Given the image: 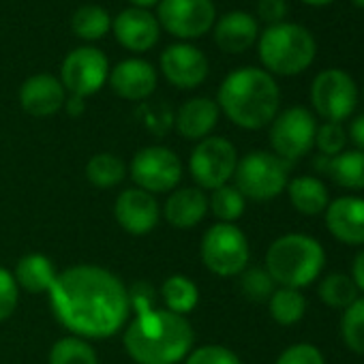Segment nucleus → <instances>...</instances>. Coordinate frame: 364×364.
Masks as SVG:
<instances>
[{
    "label": "nucleus",
    "instance_id": "f257e3e1",
    "mask_svg": "<svg viewBox=\"0 0 364 364\" xmlns=\"http://www.w3.org/2000/svg\"><path fill=\"white\" fill-rule=\"evenodd\" d=\"M48 294L56 319L80 338H109L131 313L129 289L101 266L80 264L58 272Z\"/></svg>",
    "mask_w": 364,
    "mask_h": 364
},
{
    "label": "nucleus",
    "instance_id": "f03ea898",
    "mask_svg": "<svg viewBox=\"0 0 364 364\" xmlns=\"http://www.w3.org/2000/svg\"><path fill=\"white\" fill-rule=\"evenodd\" d=\"M193 341L187 317L167 309L139 313L124 330V349L137 364H178L191 353Z\"/></svg>",
    "mask_w": 364,
    "mask_h": 364
},
{
    "label": "nucleus",
    "instance_id": "7ed1b4c3",
    "mask_svg": "<svg viewBox=\"0 0 364 364\" xmlns=\"http://www.w3.org/2000/svg\"><path fill=\"white\" fill-rule=\"evenodd\" d=\"M217 105L234 124L257 131L277 118L281 90L268 71L257 67H242L223 80L219 86Z\"/></svg>",
    "mask_w": 364,
    "mask_h": 364
},
{
    "label": "nucleus",
    "instance_id": "20e7f679",
    "mask_svg": "<svg viewBox=\"0 0 364 364\" xmlns=\"http://www.w3.org/2000/svg\"><path fill=\"white\" fill-rule=\"evenodd\" d=\"M323 247L304 234H285L277 238L266 253V270L281 287L300 289L311 285L323 270Z\"/></svg>",
    "mask_w": 364,
    "mask_h": 364
},
{
    "label": "nucleus",
    "instance_id": "39448f33",
    "mask_svg": "<svg viewBox=\"0 0 364 364\" xmlns=\"http://www.w3.org/2000/svg\"><path fill=\"white\" fill-rule=\"evenodd\" d=\"M257 52L268 73L298 75L313 65L317 46L304 26L294 22H279L259 35Z\"/></svg>",
    "mask_w": 364,
    "mask_h": 364
},
{
    "label": "nucleus",
    "instance_id": "423d86ee",
    "mask_svg": "<svg viewBox=\"0 0 364 364\" xmlns=\"http://www.w3.org/2000/svg\"><path fill=\"white\" fill-rule=\"evenodd\" d=\"M234 180V187L245 196V200H274L287 187V161L279 159L274 152L253 150L238 161Z\"/></svg>",
    "mask_w": 364,
    "mask_h": 364
},
{
    "label": "nucleus",
    "instance_id": "0eeeda50",
    "mask_svg": "<svg viewBox=\"0 0 364 364\" xmlns=\"http://www.w3.org/2000/svg\"><path fill=\"white\" fill-rule=\"evenodd\" d=\"M204 266L217 277H238L247 270L251 249L247 236L234 223H215L200 245Z\"/></svg>",
    "mask_w": 364,
    "mask_h": 364
},
{
    "label": "nucleus",
    "instance_id": "6e6552de",
    "mask_svg": "<svg viewBox=\"0 0 364 364\" xmlns=\"http://www.w3.org/2000/svg\"><path fill=\"white\" fill-rule=\"evenodd\" d=\"M238 165V152L236 146L219 135H210L202 141L191 152L189 159V171L198 187L204 191H215L234 178Z\"/></svg>",
    "mask_w": 364,
    "mask_h": 364
},
{
    "label": "nucleus",
    "instance_id": "1a4fd4ad",
    "mask_svg": "<svg viewBox=\"0 0 364 364\" xmlns=\"http://www.w3.org/2000/svg\"><path fill=\"white\" fill-rule=\"evenodd\" d=\"M131 178L137 189L150 196L169 193L182 178V163L173 150L165 146H148L135 152L131 161Z\"/></svg>",
    "mask_w": 364,
    "mask_h": 364
},
{
    "label": "nucleus",
    "instance_id": "9d476101",
    "mask_svg": "<svg viewBox=\"0 0 364 364\" xmlns=\"http://www.w3.org/2000/svg\"><path fill=\"white\" fill-rule=\"evenodd\" d=\"M311 103L326 122H343L358 105L353 77L343 69H326L311 84Z\"/></svg>",
    "mask_w": 364,
    "mask_h": 364
},
{
    "label": "nucleus",
    "instance_id": "9b49d317",
    "mask_svg": "<svg viewBox=\"0 0 364 364\" xmlns=\"http://www.w3.org/2000/svg\"><path fill=\"white\" fill-rule=\"evenodd\" d=\"M317 122L306 107H289L272 120L270 144L283 161H296L315 146Z\"/></svg>",
    "mask_w": 364,
    "mask_h": 364
},
{
    "label": "nucleus",
    "instance_id": "f8f14e48",
    "mask_svg": "<svg viewBox=\"0 0 364 364\" xmlns=\"http://www.w3.org/2000/svg\"><path fill=\"white\" fill-rule=\"evenodd\" d=\"M159 26L180 39H196L215 26L213 0H159Z\"/></svg>",
    "mask_w": 364,
    "mask_h": 364
},
{
    "label": "nucleus",
    "instance_id": "ddd939ff",
    "mask_svg": "<svg viewBox=\"0 0 364 364\" xmlns=\"http://www.w3.org/2000/svg\"><path fill=\"white\" fill-rule=\"evenodd\" d=\"M109 77V63L107 56L90 46L77 48L69 52L63 60L60 69V82L65 90H69L75 97H90L99 92Z\"/></svg>",
    "mask_w": 364,
    "mask_h": 364
},
{
    "label": "nucleus",
    "instance_id": "4468645a",
    "mask_svg": "<svg viewBox=\"0 0 364 364\" xmlns=\"http://www.w3.org/2000/svg\"><path fill=\"white\" fill-rule=\"evenodd\" d=\"M161 71L176 88H198L208 77V58L191 43H173L161 54Z\"/></svg>",
    "mask_w": 364,
    "mask_h": 364
},
{
    "label": "nucleus",
    "instance_id": "2eb2a0df",
    "mask_svg": "<svg viewBox=\"0 0 364 364\" xmlns=\"http://www.w3.org/2000/svg\"><path fill=\"white\" fill-rule=\"evenodd\" d=\"M114 217L118 225L131 236L150 234L161 219V206L154 196L141 189H127L116 198Z\"/></svg>",
    "mask_w": 364,
    "mask_h": 364
},
{
    "label": "nucleus",
    "instance_id": "dca6fc26",
    "mask_svg": "<svg viewBox=\"0 0 364 364\" xmlns=\"http://www.w3.org/2000/svg\"><path fill=\"white\" fill-rule=\"evenodd\" d=\"M65 101H67V90L63 82L50 73L31 75L20 88V105L24 107L26 114L37 118L54 116L65 107Z\"/></svg>",
    "mask_w": 364,
    "mask_h": 364
},
{
    "label": "nucleus",
    "instance_id": "f3484780",
    "mask_svg": "<svg viewBox=\"0 0 364 364\" xmlns=\"http://www.w3.org/2000/svg\"><path fill=\"white\" fill-rule=\"evenodd\" d=\"M159 20L139 7H129L120 11L114 22L112 31L127 50L131 52H148L159 41Z\"/></svg>",
    "mask_w": 364,
    "mask_h": 364
},
{
    "label": "nucleus",
    "instance_id": "a211bd4d",
    "mask_svg": "<svg viewBox=\"0 0 364 364\" xmlns=\"http://www.w3.org/2000/svg\"><path fill=\"white\" fill-rule=\"evenodd\" d=\"M107 80L112 90L129 101L148 99L156 88V71L148 60L141 58H127L118 63L109 71Z\"/></svg>",
    "mask_w": 364,
    "mask_h": 364
},
{
    "label": "nucleus",
    "instance_id": "6ab92c4d",
    "mask_svg": "<svg viewBox=\"0 0 364 364\" xmlns=\"http://www.w3.org/2000/svg\"><path fill=\"white\" fill-rule=\"evenodd\" d=\"M326 225L330 234L343 245H364V200L338 198L326 208Z\"/></svg>",
    "mask_w": 364,
    "mask_h": 364
},
{
    "label": "nucleus",
    "instance_id": "aec40b11",
    "mask_svg": "<svg viewBox=\"0 0 364 364\" xmlns=\"http://www.w3.org/2000/svg\"><path fill=\"white\" fill-rule=\"evenodd\" d=\"M208 215V198L200 187H182L169 193L163 217L176 230H193Z\"/></svg>",
    "mask_w": 364,
    "mask_h": 364
},
{
    "label": "nucleus",
    "instance_id": "412c9836",
    "mask_svg": "<svg viewBox=\"0 0 364 364\" xmlns=\"http://www.w3.org/2000/svg\"><path fill=\"white\" fill-rule=\"evenodd\" d=\"M219 114H221V109H219L217 101H213L208 97L189 99L176 112V131L185 139L202 141V139L210 137L213 129L219 122Z\"/></svg>",
    "mask_w": 364,
    "mask_h": 364
},
{
    "label": "nucleus",
    "instance_id": "4be33fe9",
    "mask_svg": "<svg viewBox=\"0 0 364 364\" xmlns=\"http://www.w3.org/2000/svg\"><path fill=\"white\" fill-rule=\"evenodd\" d=\"M257 20L247 11H230L215 26V41L223 52L240 54L257 41Z\"/></svg>",
    "mask_w": 364,
    "mask_h": 364
},
{
    "label": "nucleus",
    "instance_id": "5701e85b",
    "mask_svg": "<svg viewBox=\"0 0 364 364\" xmlns=\"http://www.w3.org/2000/svg\"><path fill=\"white\" fill-rule=\"evenodd\" d=\"M56 277H58L56 266L43 253L24 255L14 270V279H16L18 287H22L28 294H48L52 289Z\"/></svg>",
    "mask_w": 364,
    "mask_h": 364
},
{
    "label": "nucleus",
    "instance_id": "b1692460",
    "mask_svg": "<svg viewBox=\"0 0 364 364\" xmlns=\"http://www.w3.org/2000/svg\"><path fill=\"white\" fill-rule=\"evenodd\" d=\"M287 196L291 206L306 217L321 215L330 204L326 185L315 176H298L287 182Z\"/></svg>",
    "mask_w": 364,
    "mask_h": 364
},
{
    "label": "nucleus",
    "instance_id": "393cba45",
    "mask_svg": "<svg viewBox=\"0 0 364 364\" xmlns=\"http://www.w3.org/2000/svg\"><path fill=\"white\" fill-rule=\"evenodd\" d=\"M161 298H163L167 311L185 317V315H189L198 306L200 289L185 274H171L161 285Z\"/></svg>",
    "mask_w": 364,
    "mask_h": 364
},
{
    "label": "nucleus",
    "instance_id": "a878e982",
    "mask_svg": "<svg viewBox=\"0 0 364 364\" xmlns=\"http://www.w3.org/2000/svg\"><path fill=\"white\" fill-rule=\"evenodd\" d=\"M326 173L343 189H364V150H347L330 156Z\"/></svg>",
    "mask_w": 364,
    "mask_h": 364
},
{
    "label": "nucleus",
    "instance_id": "bb28decb",
    "mask_svg": "<svg viewBox=\"0 0 364 364\" xmlns=\"http://www.w3.org/2000/svg\"><path fill=\"white\" fill-rule=\"evenodd\" d=\"M127 176V165L112 152H99L86 163V178L97 189H114Z\"/></svg>",
    "mask_w": 364,
    "mask_h": 364
},
{
    "label": "nucleus",
    "instance_id": "cd10ccee",
    "mask_svg": "<svg viewBox=\"0 0 364 364\" xmlns=\"http://www.w3.org/2000/svg\"><path fill=\"white\" fill-rule=\"evenodd\" d=\"M270 315L277 323L281 326H294L304 317L306 311V300L300 294V289L291 287H279L268 300Z\"/></svg>",
    "mask_w": 364,
    "mask_h": 364
},
{
    "label": "nucleus",
    "instance_id": "c85d7f7f",
    "mask_svg": "<svg viewBox=\"0 0 364 364\" xmlns=\"http://www.w3.org/2000/svg\"><path fill=\"white\" fill-rule=\"evenodd\" d=\"M71 28L77 37L86 41H97L112 31V20L107 11L99 5H82L73 18H71Z\"/></svg>",
    "mask_w": 364,
    "mask_h": 364
},
{
    "label": "nucleus",
    "instance_id": "c756f323",
    "mask_svg": "<svg viewBox=\"0 0 364 364\" xmlns=\"http://www.w3.org/2000/svg\"><path fill=\"white\" fill-rule=\"evenodd\" d=\"M50 364H99V358L86 338L65 336L50 349Z\"/></svg>",
    "mask_w": 364,
    "mask_h": 364
},
{
    "label": "nucleus",
    "instance_id": "7c9ffc66",
    "mask_svg": "<svg viewBox=\"0 0 364 364\" xmlns=\"http://www.w3.org/2000/svg\"><path fill=\"white\" fill-rule=\"evenodd\" d=\"M208 208L219 219V223H234L245 215L247 200L234 185H223L213 191L208 200Z\"/></svg>",
    "mask_w": 364,
    "mask_h": 364
},
{
    "label": "nucleus",
    "instance_id": "2f4dec72",
    "mask_svg": "<svg viewBox=\"0 0 364 364\" xmlns=\"http://www.w3.org/2000/svg\"><path fill=\"white\" fill-rule=\"evenodd\" d=\"M319 298L330 309H347L358 298V287L351 277L343 272H332L319 283Z\"/></svg>",
    "mask_w": 364,
    "mask_h": 364
},
{
    "label": "nucleus",
    "instance_id": "473e14b6",
    "mask_svg": "<svg viewBox=\"0 0 364 364\" xmlns=\"http://www.w3.org/2000/svg\"><path fill=\"white\" fill-rule=\"evenodd\" d=\"M341 332L345 345L364 355V298H355L343 313Z\"/></svg>",
    "mask_w": 364,
    "mask_h": 364
},
{
    "label": "nucleus",
    "instance_id": "72a5a7b5",
    "mask_svg": "<svg viewBox=\"0 0 364 364\" xmlns=\"http://www.w3.org/2000/svg\"><path fill=\"white\" fill-rule=\"evenodd\" d=\"M240 289L253 302H266L274 294V281L266 268H249L240 274Z\"/></svg>",
    "mask_w": 364,
    "mask_h": 364
},
{
    "label": "nucleus",
    "instance_id": "f704fd0d",
    "mask_svg": "<svg viewBox=\"0 0 364 364\" xmlns=\"http://www.w3.org/2000/svg\"><path fill=\"white\" fill-rule=\"evenodd\" d=\"M315 144L323 156H336L347 144V131L341 122H323L315 133Z\"/></svg>",
    "mask_w": 364,
    "mask_h": 364
},
{
    "label": "nucleus",
    "instance_id": "c9c22d12",
    "mask_svg": "<svg viewBox=\"0 0 364 364\" xmlns=\"http://www.w3.org/2000/svg\"><path fill=\"white\" fill-rule=\"evenodd\" d=\"M185 364H242V362L232 349L223 345H204L193 349L185 358Z\"/></svg>",
    "mask_w": 364,
    "mask_h": 364
},
{
    "label": "nucleus",
    "instance_id": "e433bc0d",
    "mask_svg": "<svg viewBox=\"0 0 364 364\" xmlns=\"http://www.w3.org/2000/svg\"><path fill=\"white\" fill-rule=\"evenodd\" d=\"M20 302V287L14 279V272L0 268V321H5L14 315Z\"/></svg>",
    "mask_w": 364,
    "mask_h": 364
},
{
    "label": "nucleus",
    "instance_id": "4c0bfd02",
    "mask_svg": "<svg viewBox=\"0 0 364 364\" xmlns=\"http://www.w3.org/2000/svg\"><path fill=\"white\" fill-rule=\"evenodd\" d=\"M274 364H326L321 351L311 343H296L287 347Z\"/></svg>",
    "mask_w": 364,
    "mask_h": 364
},
{
    "label": "nucleus",
    "instance_id": "58836bf2",
    "mask_svg": "<svg viewBox=\"0 0 364 364\" xmlns=\"http://www.w3.org/2000/svg\"><path fill=\"white\" fill-rule=\"evenodd\" d=\"M257 14L268 26L279 24L287 16V0H257Z\"/></svg>",
    "mask_w": 364,
    "mask_h": 364
},
{
    "label": "nucleus",
    "instance_id": "ea45409f",
    "mask_svg": "<svg viewBox=\"0 0 364 364\" xmlns=\"http://www.w3.org/2000/svg\"><path fill=\"white\" fill-rule=\"evenodd\" d=\"M349 139L360 148L364 150V114L353 118V122L349 124Z\"/></svg>",
    "mask_w": 364,
    "mask_h": 364
},
{
    "label": "nucleus",
    "instance_id": "a19ab883",
    "mask_svg": "<svg viewBox=\"0 0 364 364\" xmlns=\"http://www.w3.org/2000/svg\"><path fill=\"white\" fill-rule=\"evenodd\" d=\"M351 281L355 283L358 289L364 291V251H360L353 259V266H351Z\"/></svg>",
    "mask_w": 364,
    "mask_h": 364
},
{
    "label": "nucleus",
    "instance_id": "79ce46f5",
    "mask_svg": "<svg viewBox=\"0 0 364 364\" xmlns=\"http://www.w3.org/2000/svg\"><path fill=\"white\" fill-rule=\"evenodd\" d=\"M65 107H67L69 116H80V114H84V99L71 95V99L65 101Z\"/></svg>",
    "mask_w": 364,
    "mask_h": 364
},
{
    "label": "nucleus",
    "instance_id": "37998d69",
    "mask_svg": "<svg viewBox=\"0 0 364 364\" xmlns=\"http://www.w3.org/2000/svg\"><path fill=\"white\" fill-rule=\"evenodd\" d=\"M131 3H133L135 7H139V9H146V7H152V5H156L159 0H131Z\"/></svg>",
    "mask_w": 364,
    "mask_h": 364
},
{
    "label": "nucleus",
    "instance_id": "c03bdc74",
    "mask_svg": "<svg viewBox=\"0 0 364 364\" xmlns=\"http://www.w3.org/2000/svg\"><path fill=\"white\" fill-rule=\"evenodd\" d=\"M302 3H306L311 7H326V5L334 3V0H302Z\"/></svg>",
    "mask_w": 364,
    "mask_h": 364
},
{
    "label": "nucleus",
    "instance_id": "a18cd8bd",
    "mask_svg": "<svg viewBox=\"0 0 364 364\" xmlns=\"http://www.w3.org/2000/svg\"><path fill=\"white\" fill-rule=\"evenodd\" d=\"M351 3H353L355 7H360V9H364V0H351Z\"/></svg>",
    "mask_w": 364,
    "mask_h": 364
}]
</instances>
